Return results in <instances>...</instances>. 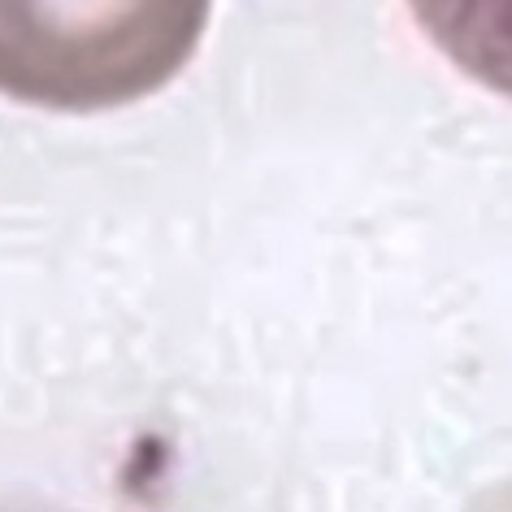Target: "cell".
<instances>
[{"label": "cell", "mask_w": 512, "mask_h": 512, "mask_svg": "<svg viewBox=\"0 0 512 512\" xmlns=\"http://www.w3.org/2000/svg\"><path fill=\"white\" fill-rule=\"evenodd\" d=\"M213 0H0V92L96 113L165 87L196 53Z\"/></svg>", "instance_id": "cell-1"}, {"label": "cell", "mask_w": 512, "mask_h": 512, "mask_svg": "<svg viewBox=\"0 0 512 512\" xmlns=\"http://www.w3.org/2000/svg\"><path fill=\"white\" fill-rule=\"evenodd\" d=\"M404 5L452 66L512 100V0H404Z\"/></svg>", "instance_id": "cell-2"}]
</instances>
